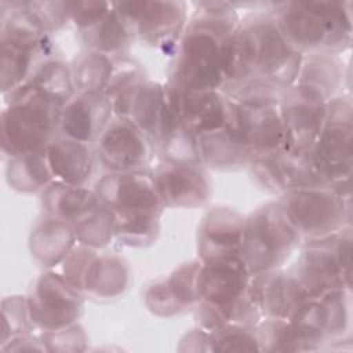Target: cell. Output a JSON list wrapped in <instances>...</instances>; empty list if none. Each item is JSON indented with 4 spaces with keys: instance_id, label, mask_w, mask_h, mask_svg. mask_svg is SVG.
I'll return each mask as SVG.
<instances>
[{
    "instance_id": "1",
    "label": "cell",
    "mask_w": 353,
    "mask_h": 353,
    "mask_svg": "<svg viewBox=\"0 0 353 353\" xmlns=\"http://www.w3.org/2000/svg\"><path fill=\"white\" fill-rule=\"evenodd\" d=\"M302 61L303 55L285 40L272 12L245 17L223 46L226 85L263 80L288 88L296 81Z\"/></svg>"
},
{
    "instance_id": "2",
    "label": "cell",
    "mask_w": 353,
    "mask_h": 353,
    "mask_svg": "<svg viewBox=\"0 0 353 353\" xmlns=\"http://www.w3.org/2000/svg\"><path fill=\"white\" fill-rule=\"evenodd\" d=\"M176 41L170 87L179 91H222L225 40L239 25L229 3H199Z\"/></svg>"
},
{
    "instance_id": "3",
    "label": "cell",
    "mask_w": 353,
    "mask_h": 353,
    "mask_svg": "<svg viewBox=\"0 0 353 353\" xmlns=\"http://www.w3.org/2000/svg\"><path fill=\"white\" fill-rule=\"evenodd\" d=\"M285 40L303 57L343 51L352 41L350 3L284 1L272 11Z\"/></svg>"
},
{
    "instance_id": "4",
    "label": "cell",
    "mask_w": 353,
    "mask_h": 353,
    "mask_svg": "<svg viewBox=\"0 0 353 353\" xmlns=\"http://www.w3.org/2000/svg\"><path fill=\"white\" fill-rule=\"evenodd\" d=\"M61 106L44 98L28 83L10 94L1 113L4 157L44 150L59 132Z\"/></svg>"
},
{
    "instance_id": "5",
    "label": "cell",
    "mask_w": 353,
    "mask_h": 353,
    "mask_svg": "<svg viewBox=\"0 0 353 353\" xmlns=\"http://www.w3.org/2000/svg\"><path fill=\"white\" fill-rule=\"evenodd\" d=\"M1 8V91L10 95L29 81L36 68L48 57V36L26 11L25 1ZM48 59V58H47Z\"/></svg>"
},
{
    "instance_id": "6",
    "label": "cell",
    "mask_w": 353,
    "mask_h": 353,
    "mask_svg": "<svg viewBox=\"0 0 353 353\" xmlns=\"http://www.w3.org/2000/svg\"><path fill=\"white\" fill-rule=\"evenodd\" d=\"M276 204L301 240L325 239L350 226V193L334 188L291 189Z\"/></svg>"
},
{
    "instance_id": "7",
    "label": "cell",
    "mask_w": 353,
    "mask_h": 353,
    "mask_svg": "<svg viewBox=\"0 0 353 353\" xmlns=\"http://www.w3.org/2000/svg\"><path fill=\"white\" fill-rule=\"evenodd\" d=\"M201 299L197 303L200 328L212 332L233 323L234 312L252 281L240 254L201 261Z\"/></svg>"
},
{
    "instance_id": "8",
    "label": "cell",
    "mask_w": 353,
    "mask_h": 353,
    "mask_svg": "<svg viewBox=\"0 0 353 353\" xmlns=\"http://www.w3.org/2000/svg\"><path fill=\"white\" fill-rule=\"evenodd\" d=\"M301 241L276 201L268 203L245 216L240 255L256 276L280 269Z\"/></svg>"
},
{
    "instance_id": "9",
    "label": "cell",
    "mask_w": 353,
    "mask_h": 353,
    "mask_svg": "<svg viewBox=\"0 0 353 353\" xmlns=\"http://www.w3.org/2000/svg\"><path fill=\"white\" fill-rule=\"evenodd\" d=\"M352 228L320 240L306 241L290 270L310 298L335 288H350Z\"/></svg>"
},
{
    "instance_id": "10",
    "label": "cell",
    "mask_w": 353,
    "mask_h": 353,
    "mask_svg": "<svg viewBox=\"0 0 353 353\" xmlns=\"http://www.w3.org/2000/svg\"><path fill=\"white\" fill-rule=\"evenodd\" d=\"M352 102L334 97L327 102L325 124L309 149L313 163L328 188L350 192L352 181Z\"/></svg>"
},
{
    "instance_id": "11",
    "label": "cell",
    "mask_w": 353,
    "mask_h": 353,
    "mask_svg": "<svg viewBox=\"0 0 353 353\" xmlns=\"http://www.w3.org/2000/svg\"><path fill=\"white\" fill-rule=\"evenodd\" d=\"M26 305L33 327L44 332L76 323L83 312V294L63 276L51 270L41 273L32 284Z\"/></svg>"
},
{
    "instance_id": "12",
    "label": "cell",
    "mask_w": 353,
    "mask_h": 353,
    "mask_svg": "<svg viewBox=\"0 0 353 353\" xmlns=\"http://www.w3.org/2000/svg\"><path fill=\"white\" fill-rule=\"evenodd\" d=\"M113 6L128 23L132 36L152 46H172L186 28L183 1H119Z\"/></svg>"
},
{
    "instance_id": "13",
    "label": "cell",
    "mask_w": 353,
    "mask_h": 353,
    "mask_svg": "<svg viewBox=\"0 0 353 353\" xmlns=\"http://www.w3.org/2000/svg\"><path fill=\"white\" fill-rule=\"evenodd\" d=\"M327 102L313 91L292 84L280 101V113L285 132V150H309L321 134Z\"/></svg>"
},
{
    "instance_id": "14",
    "label": "cell",
    "mask_w": 353,
    "mask_h": 353,
    "mask_svg": "<svg viewBox=\"0 0 353 353\" xmlns=\"http://www.w3.org/2000/svg\"><path fill=\"white\" fill-rule=\"evenodd\" d=\"M99 201L114 214H163L165 205L156 189L152 174L143 170L109 172L95 188Z\"/></svg>"
},
{
    "instance_id": "15",
    "label": "cell",
    "mask_w": 353,
    "mask_h": 353,
    "mask_svg": "<svg viewBox=\"0 0 353 353\" xmlns=\"http://www.w3.org/2000/svg\"><path fill=\"white\" fill-rule=\"evenodd\" d=\"M228 123L239 132L251 157L285 150V132L280 105L248 106L229 99Z\"/></svg>"
},
{
    "instance_id": "16",
    "label": "cell",
    "mask_w": 353,
    "mask_h": 353,
    "mask_svg": "<svg viewBox=\"0 0 353 353\" xmlns=\"http://www.w3.org/2000/svg\"><path fill=\"white\" fill-rule=\"evenodd\" d=\"M152 141L131 121L114 117L97 141V156L109 172L142 170L152 156Z\"/></svg>"
},
{
    "instance_id": "17",
    "label": "cell",
    "mask_w": 353,
    "mask_h": 353,
    "mask_svg": "<svg viewBox=\"0 0 353 353\" xmlns=\"http://www.w3.org/2000/svg\"><path fill=\"white\" fill-rule=\"evenodd\" d=\"M114 117L127 119L153 143L159 142L167 109V87L138 80L110 98Z\"/></svg>"
},
{
    "instance_id": "18",
    "label": "cell",
    "mask_w": 353,
    "mask_h": 353,
    "mask_svg": "<svg viewBox=\"0 0 353 353\" xmlns=\"http://www.w3.org/2000/svg\"><path fill=\"white\" fill-rule=\"evenodd\" d=\"M152 175L165 207L196 208L204 205L211 197V179L200 164L164 160Z\"/></svg>"
},
{
    "instance_id": "19",
    "label": "cell",
    "mask_w": 353,
    "mask_h": 353,
    "mask_svg": "<svg viewBox=\"0 0 353 353\" xmlns=\"http://www.w3.org/2000/svg\"><path fill=\"white\" fill-rule=\"evenodd\" d=\"M113 116L112 102L103 92H76L61 108L59 134L92 145L97 143Z\"/></svg>"
},
{
    "instance_id": "20",
    "label": "cell",
    "mask_w": 353,
    "mask_h": 353,
    "mask_svg": "<svg viewBox=\"0 0 353 353\" xmlns=\"http://www.w3.org/2000/svg\"><path fill=\"white\" fill-rule=\"evenodd\" d=\"M167 99L179 121L196 137L226 124L229 98L222 91H179L167 85Z\"/></svg>"
},
{
    "instance_id": "21",
    "label": "cell",
    "mask_w": 353,
    "mask_h": 353,
    "mask_svg": "<svg viewBox=\"0 0 353 353\" xmlns=\"http://www.w3.org/2000/svg\"><path fill=\"white\" fill-rule=\"evenodd\" d=\"M288 320L325 339L342 338L350 328V288H335L309 298Z\"/></svg>"
},
{
    "instance_id": "22",
    "label": "cell",
    "mask_w": 353,
    "mask_h": 353,
    "mask_svg": "<svg viewBox=\"0 0 353 353\" xmlns=\"http://www.w3.org/2000/svg\"><path fill=\"white\" fill-rule=\"evenodd\" d=\"M252 291L263 319H290L310 296L291 272L281 269L252 276Z\"/></svg>"
},
{
    "instance_id": "23",
    "label": "cell",
    "mask_w": 353,
    "mask_h": 353,
    "mask_svg": "<svg viewBox=\"0 0 353 353\" xmlns=\"http://www.w3.org/2000/svg\"><path fill=\"white\" fill-rule=\"evenodd\" d=\"M244 219L229 207H214L201 219L197 233V251L201 261L240 254Z\"/></svg>"
},
{
    "instance_id": "24",
    "label": "cell",
    "mask_w": 353,
    "mask_h": 353,
    "mask_svg": "<svg viewBox=\"0 0 353 353\" xmlns=\"http://www.w3.org/2000/svg\"><path fill=\"white\" fill-rule=\"evenodd\" d=\"M46 153L55 181L84 185L92 172L95 153L88 143L58 132L46 148Z\"/></svg>"
},
{
    "instance_id": "25",
    "label": "cell",
    "mask_w": 353,
    "mask_h": 353,
    "mask_svg": "<svg viewBox=\"0 0 353 353\" xmlns=\"http://www.w3.org/2000/svg\"><path fill=\"white\" fill-rule=\"evenodd\" d=\"M76 241V230L72 223L46 215L36 222L30 232L29 250L37 263L52 268L66 258Z\"/></svg>"
},
{
    "instance_id": "26",
    "label": "cell",
    "mask_w": 353,
    "mask_h": 353,
    "mask_svg": "<svg viewBox=\"0 0 353 353\" xmlns=\"http://www.w3.org/2000/svg\"><path fill=\"white\" fill-rule=\"evenodd\" d=\"M41 203L47 215L63 219L73 226L92 214L101 204L95 190L59 181H52L43 190Z\"/></svg>"
},
{
    "instance_id": "27",
    "label": "cell",
    "mask_w": 353,
    "mask_h": 353,
    "mask_svg": "<svg viewBox=\"0 0 353 353\" xmlns=\"http://www.w3.org/2000/svg\"><path fill=\"white\" fill-rule=\"evenodd\" d=\"M197 146L201 164L214 170H237L251 159L250 150L228 120L223 127L199 135Z\"/></svg>"
},
{
    "instance_id": "28",
    "label": "cell",
    "mask_w": 353,
    "mask_h": 353,
    "mask_svg": "<svg viewBox=\"0 0 353 353\" xmlns=\"http://www.w3.org/2000/svg\"><path fill=\"white\" fill-rule=\"evenodd\" d=\"M259 350L307 352L320 349L325 338L287 319H263L255 325Z\"/></svg>"
},
{
    "instance_id": "29",
    "label": "cell",
    "mask_w": 353,
    "mask_h": 353,
    "mask_svg": "<svg viewBox=\"0 0 353 353\" xmlns=\"http://www.w3.org/2000/svg\"><path fill=\"white\" fill-rule=\"evenodd\" d=\"M130 280L124 259L113 254H94L85 269L81 292L95 299H112L121 295Z\"/></svg>"
},
{
    "instance_id": "30",
    "label": "cell",
    "mask_w": 353,
    "mask_h": 353,
    "mask_svg": "<svg viewBox=\"0 0 353 353\" xmlns=\"http://www.w3.org/2000/svg\"><path fill=\"white\" fill-rule=\"evenodd\" d=\"M342 81V63L332 54H309L303 57L296 81L325 101L334 98Z\"/></svg>"
},
{
    "instance_id": "31",
    "label": "cell",
    "mask_w": 353,
    "mask_h": 353,
    "mask_svg": "<svg viewBox=\"0 0 353 353\" xmlns=\"http://www.w3.org/2000/svg\"><path fill=\"white\" fill-rule=\"evenodd\" d=\"M7 183L17 192L34 193L44 190L54 179L46 149L8 159Z\"/></svg>"
},
{
    "instance_id": "32",
    "label": "cell",
    "mask_w": 353,
    "mask_h": 353,
    "mask_svg": "<svg viewBox=\"0 0 353 353\" xmlns=\"http://www.w3.org/2000/svg\"><path fill=\"white\" fill-rule=\"evenodd\" d=\"M157 145L161 148L165 161L203 165L197 146V137L179 121L175 112L171 109L168 99Z\"/></svg>"
},
{
    "instance_id": "33",
    "label": "cell",
    "mask_w": 353,
    "mask_h": 353,
    "mask_svg": "<svg viewBox=\"0 0 353 353\" xmlns=\"http://www.w3.org/2000/svg\"><path fill=\"white\" fill-rule=\"evenodd\" d=\"M81 36L88 50L109 57L121 55L134 39L128 23L117 12L113 3L110 11L97 25L81 32Z\"/></svg>"
},
{
    "instance_id": "34",
    "label": "cell",
    "mask_w": 353,
    "mask_h": 353,
    "mask_svg": "<svg viewBox=\"0 0 353 353\" xmlns=\"http://www.w3.org/2000/svg\"><path fill=\"white\" fill-rule=\"evenodd\" d=\"M28 84L61 108L76 94L70 66L55 58L43 61L33 72Z\"/></svg>"
},
{
    "instance_id": "35",
    "label": "cell",
    "mask_w": 353,
    "mask_h": 353,
    "mask_svg": "<svg viewBox=\"0 0 353 353\" xmlns=\"http://www.w3.org/2000/svg\"><path fill=\"white\" fill-rule=\"evenodd\" d=\"M70 72L76 92H103L113 72V57L92 50L83 51L70 63Z\"/></svg>"
},
{
    "instance_id": "36",
    "label": "cell",
    "mask_w": 353,
    "mask_h": 353,
    "mask_svg": "<svg viewBox=\"0 0 353 353\" xmlns=\"http://www.w3.org/2000/svg\"><path fill=\"white\" fill-rule=\"evenodd\" d=\"M160 218L153 212L114 214L116 237L128 247L150 245L159 236Z\"/></svg>"
},
{
    "instance_id": "37",
    "label": "cell",
    "mask_w": 353,
    "mask_h": 353,
    "mask_svg": "<svg viewBox=\"0 0 353 353\" xmlns=\"http://www.w3.org/2000/svg\"><path fill=\"white\" fill-rule=\"evenodd\" d=\"M279 163L287 190L327 186L313 163L310 150H283L279 153Z\"/></svg>"
},
{
    "instance_id": "38",
    "label": "cell",
    "mask_w": 353,
    "mask_h": 353,
    "mask_svg": "<svg viewBox=\"0 0 353 353\" xmlns=\"http://www.w3.org/2000/svg\"><path fill=\"white\" fill-rule=\"evenodd\" d=\"M74 230L80 244L94 250L102 248L116 237L114 214L101 203L92 214L74 225Z\"/></svg>"
},
{
    "instance_id": "39",
    "label": "cell",
    "mask_w": 353,
    "mask_h": 353,
    "mask_svg": "<svg viewBox=\"0 0 353 353\" xmlns=\"http://www.w3.org/2000/svg\"><path fill=\"white\" fill-rule=\"evenodd\" d=\"M201 259L186 262L167 279L168 287L183 309L197 306L201 299Z\"/></svg>"
},
{
    "instance_id": "40",
    "label": "cell",
    "mask_w": 353,
    "mask_h": 353,
    "mask_svg": "<svg viewBox=\"0 0 353 353\" xmlns=\"http://www.w3.org/2000/svg\"><path fill=\"white\" fill-rule=\"evenodd\" d=\"M211 352H250L259 350L255 327L228 323L210 332Z\"/></svg>"
},
{
    "instance_id": "41",
    "label": "cell",
    "mask_w": 353,
    "mask_h": 353,
    "mask_svg": "<svg viewBox=\"0 0 353 353\" xmlns=\"http://www.w3.org/2000/svg\"><path fill=\"white\" fill-rule=\"evenodd\" d=\"M3 312V334H1V346L6 345L10 339L29 334L32 327L26 296H7L1 302Z\"/></svg>"
},
{
    "instance_id": "42",
    "label": "cell",
    "mask_w": 353,
    "mask_h": 353,
    "mask_svg": "<svg viewBox=\"0 0 353 353\" xmlns=\"http://www.w3.org/2000/svg\"><path fill=\"white\" fill-rule=\"evenodd\" d=\"M256 183L268 192L284 193L287 190L283 171L276 154H255L247 164Z\"/></svg>"
},
{
    "instance_id": "43",
    "label": "cell",
    "mask_w": 353,
    "mask_h": 353,
    "mask_svg": "<svg viewBox=\"0 0 353 353\" xmlns=\"http://www.w3.org/2000/svg\"><path fill=\"white\" fill-rule=\"evenodd\" d=\"M66 14L70 22L81 32L97 25L112 8V3L102 1H66Z\"/></svg>"
},
{
    "instance_id": "44",
    "label": "cell",
    "mask_w": 353,
    "mask_h": 353,
    "mask_svg": "<svg viewBox=\"0 0 353 353\" xmlns=\"http://www.w3.org/2000/svg\"><path fill=\"white\" fill-rule=\"evenodd\" d=\"M145 305L153 314L161 317H170L185 310L172 295L167 279L154 281L148 287L145 292Z\"/></svg>"
},
{
    "instance_id": "45",
    "label": "cell",
    "mask_w": 353,
    "mask_h": 353,
    "mask_svg": "<svg viewBox=\"0 0 353 353\" xmlns=\"http://www.w3.org/2000/svg\"><path fill=\"white\" fill-rule=\"evenodd\" d=\"M25 8L47 33H52L69 21L65 3L25 1Z\"/></svg>"
},
{
    "instance_id": "46",
    "label": "cell",
    "mask_w": 353,
    "mask_h": 353,
    "mask_svg": "<svg viewBox=\"0 0 353 353\" xmlns=\"http://www.w3.org/2000/svg\"><path fill=\"white\" fill-rule=\"evenodd\" d=\"M41 339L47 347V350H66V352H76L84 350L87 336L84 330L79 324H72L69 327L48 331L41 335Z\"/></svg>"
},
{
    "instance_id": "47",
    "label": "cell",
    "mask_w": 353,
    "mask_h": 353,
    "mask_svg": "<svg viewBox=\"0 0 353 353\" xmlns=\"http://www.w3.org/2000/svg\"><path fill=\"white\" fill-rule=\"evenodd\" d=\"M94 254H95L94 248H90L79 243L69 251L66 258L62 261V265H63L62 276L80 292H81V284H83L85 269L88 266V262L94 256Z\"/></svg>"
},
{
    "instance_id": "48",
    "label": "cell",
    "mask_w": 353,
    "mask_h": 353,
    "mask_svg": "<svg viewBox=\"0 0 353 353\" xmlns=\"http://www.w3.org/2000/svg\"><path fill=\"white\" fill-rule=\"evenodd\" d=\"M1 350H47L43 339L32 336L30 334L18 335L12 339H10L6 345L1 346Z\"/></svg>"
}]
</instances>
